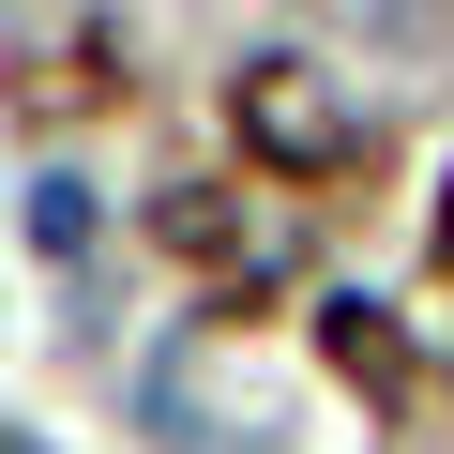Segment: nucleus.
I'll use <instances>...</instances> for the list:
<instances>
[{
	"label": "nucleus",
	"mask_w": 454,
	"mask_h": 454,
	"mask_svg": "<svg viewBox=\"0 0 454 454\" xmlns=\"http://www.w3.org/2000/svg\"><path fill=\"white\" fill-rule=\"evenodd\" d=\"M31 243H46V258L91 243V182H31Z\"/></svg>",
	"instance_id": "nucleus-2"
},
{
	"label": "nucleus",
	"mask_w": 454,
	"mask_h": 454,
	"mask_svg": "<svg viewBox=\"0 0 454 454\" xmlns=\"http://www.w3.org/2000/svg\"><path fill=\"white\" fill-rule=\"evenodd\" d=\"M243 152L258 167H348V106L318 61H258L243 76Z\"/></svg>",
	"instance_id": "nucleus-1"
},
{
	"label": "nucleus",
	"mask_w": 454,
	"mask_h": 454,
	"mask_svg": "<svg viewBox=\"0 0 454 454\" xmlns=\"http://www.w3.org/2000/svg\"><path fill=\"white\" fill-rule=\"evenodd\" d=\"M0 454H31V439H16V424H0Z\"/></svg>",
	"instance_id": "nucleus-4"
},
{
	"label": "nucleus",
	"mask_w": 454,
	"mask_h": 454,
	"mask_svg": "<svg viewBox=\"0 0 454 454\" xmlns=\"http://www.w3.org/2000/svg\"><path fill=\"white\" fill-rule=\"evenodd\" d=\"M333 348H348L364 379H394V333H379V303H333Z\"/></svg>",
	"instance_id": "nucleus-3"
}]
</instances>
